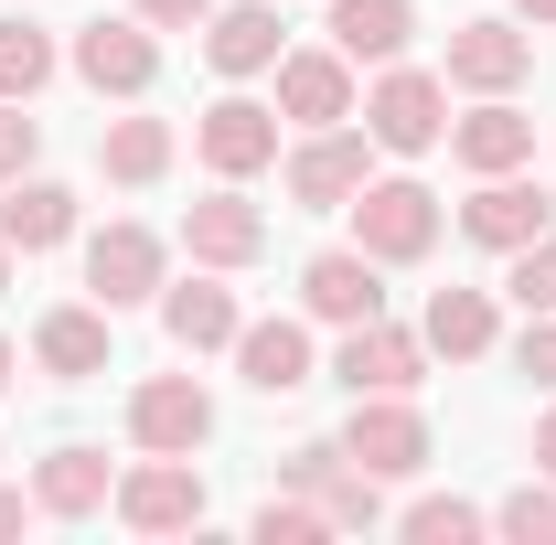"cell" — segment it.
<instances>
[{
	"label": "cell",
	"instance_id": "obj_40",
	"mask_svg": "<svg viewBox=\"0 0 556 545\" xmlns=\"http://www.w3.org/2000/svg\"><path fill=\"white\" fill-rule=\"evenodd\" d=\"M11 278H22V257H11V246H0V289H11Z\"/></svg>",
	"mask_w": 556,
	"mask_h": 545
},
{
	"label": "cell",
	"instance_id": "obj_3",
	"mask_svg": "<svg viewBox=\"0 0 556 545\" xmlns=\"http://www.w3.org/2000/svg\"><path fill=\"white\" fill-rule=\"evenodd\" d=\"M65 75L86 97H108V107H139V97L161 86V33H150L139 11H97V22H75Z\"/></svg>",
	"mask_w": 556,
	"mask_h": 545
},
{
	"label": "cell",
	"instance_id": "obj_21",
	"mask_svg": "<svg viewBox=\"0 0 556 545\" xmlns=\"http://www.w3.org/2000/svg\"><path fill=\"white\" fill-rule=\"evenodd\" d=\"M450 161L482 182V172H535V118H525V97H471V107H450Z\"/></svg>",
	"mask_w": 556,
	"mask_h": 545
},
{
	"label": "cell",
	"instance_id": "obj_18",
	"mask_svg": "<svg viewBox=\"0 0 556 545\" xmlns=\"http://www.w3.org/2000/svg\"><path fill=\"white\" fill-rule=\"evenodd\" d=\"M118 364V310H97V300H54L43 321H33V375H54V385H97Z\"/></svg>",
	"mask_w": 556,
	"mask_h": 545
},
{
	"label": "cell",
	"instance_id": "obj_13",
	"mask_svg": "<svg viewBox=\"0 0 556 545\" xmlns=\"http://www.w3.org/2000/svg\"><path fill=\"white\" fill-rule=\"evenodd\" d=\"M161 342L182 353V364H204V353H236V332H247V300H236V278L225 268H193V278H161Z\"/></svg>",
	"mask_w": 556,
	"mask_h": 545
},
{
	"label": "cell",
	"instance_id": "obj_12",
	"mask_svg": "<svg viewBox=\"0 0 556 545\" xmlns=\"http://www.w3.org/2000/svg\"><path fill=\"white\" fill-rule=\"evenodd\" d=\"M268 246H278V225H268V204H247V182H214L204 204H182V257L193 268L247 278V268H268Z\"/></svg>",
	"mask_w": 556,
	"mask_h": 545
},
{
	"label": "cell",
	"instance_id": "obj_23",
	"mask_svg": "<svg viewBox=\"0 0 556 545\" xmlns=\"http://www.w3.org/2000/svg\"><path fill=\"white\" fill-rule=\"evenodd\" d=\"M172 161H182V129H172V118H139V107H129V118L97 129V172H108L118 193H161Z\"/></svg>",
	"mask_w": 556,
	"mask_h": 545
},
{
	"label": "cell",
	"instance_id": "obj_34",
	"mask_svg": "<svg viewBox=\"0 0 556 545\" xmlns=\"http://www.w3.org/2000/svg\"><path fill=\"white\" fill-rule=\"evenodd\" d=\"M514 375H525L535 396H556V310H525V332H514Z\"/></svg>",
	"mask_w": 556,
	"mask_h": 545
},
{
	"label": "cell",
	"instance_id": "obj_2",
	"mask_svg": "<svg viewBox=\"0 0 556 545\" xmlns=\"http://www.w3.org/2000/svg\"><path fill=\"white\" fill-rule=\"evenodd\" d=\"M364 139L375 150H396V161H428V150H450V75L439 65H375L364 86Z\"/></svg>",
	"mask_w": 556,
	"mask_h": 545
},
{
	"label": "cell",
	"instance_id": "obj_15",
	"mask_svg": "<svg viewBox=\"0 0 556 545\" xmlns=\"http://www.w3.org/2000/svg\"><path fill=\"white\" fill-rule=\"evenodd\" d=\"M118 417H129V449H193V460L214 449V385L204 375H139Z\"/></svg>",
	"mask_w": 556,
	"mask_h": 545
},
{
	"label": "cell",
	"instance_id": "obj_33",
	"mask_svg": "<svg viewBox=\"0 0 556 545\" xmlns=\"http://www.w3.org/2000/svg\"><path fill=\"white\" fill-rule=\"evenodd\" d=\"M343 471V439H300V449H278V492H300V503H321Z\"/></svg>",
	"mask_w": 556,
	"mask_h": 545
},
{
	"label": "cell",
	"instance_id": "obj_11",
	"mask_svg": "<svg viewBox=\"0 0 556 545\" xmlns=\"http://www.w3.org/2000/svg\"><path fill=\"white\" fill-rule=\"evenodd\" d=\"M332 439H343V460H364L375 481H417L428 460H439V428H428L417 396H353V417L332 428Z\"/></svg>",
	"mask_w": 556,
	"mask_h": 545
},
{
	"label": "cell",
	"instance_id": "obj_31",
	"mask_svg": "<svg viewBox=\"0 0 556 545\" xmlns=\"http://www.w3.org/2000/svg\"><path fill=\"white\" fill-rule=\"evenodd\" d=\"M503 300H514V310H556V225L535 236V246L503 257Z\"/></svg>",
	"mask_w": 556,
	"mask_h": 545
},
{
	"label": "cell",
	"instance_id": "obj_32",
	"mask_svg": "<svg viewBox=\"0 0 556 545\" xmlns=\"http://www.w3.org/2000/svg\"><path fill=\"white\" fill-rule=\"evenodd\" d=\"M22 172H43V118H33V97H0V182H22Z\"/></svg>",
	"mask_w": 556,
	"mask_h": 545
},
{
	"label": "cell",
	"instance_id": "obj_27",
	"mask_svg": "<svg viewBox=\"0 0 556 545\" xmlns=\"http://www.w3.org/2000/svg\"><path fill=\"white\" fill-rule=\"evenodd\" d=\"M396 535H407V545H482V535H492V503H460V492H417L407 514H396Z\"/></svg>",
	"mask_w": 556,
	"mask_h": 545
},
{
	"label": "cell",
	"instance_id": "obj_7",
	"mask_svg": "<svg viewBox=\"0 0 556 545\" xmlns=\"http://www.w3.org/2000/svg\"><path fill=\"white\" fill-rule=\"evenodd\" d=\"M161 278H172V236H161V225L108 214V225L86 236V300H97V310H150Z\"/></svg>",
	"mask_w": 556,
	"mask_h": 545
},
{
	"label": "cell",
	"instance_id": "obj_17",
	"mask_svg": "<svg viewBox=\"0 0 556 545\" xmlns=\"http://www.w3.org/2000/svg\"><path fill=\"white\" fill-rule=\"evenodd\" d=\"M300 310H311V332H353V321L386 310V268L364 246H311L300 257Z\"/></svg>",
	"mask_w": 556,
	"mask_h": 545
},
{
	"label": "cell",
	"instance_id": "obj_1",
	"mask_svg": "<svg viewBox=\"0 0 556 545\" xmlns=\"http://www.w3.org/2000/svg\"><path fill=\"white\" fill-rule=\"evenodd\" d=\"M343 214H353V246H364L375 268H428L439 236H450V204H439L417 172H375Z\"/></svg>",
	"mask_w": 556,
	"mask_h": 545
},
{
	"label": "cell",
	"instance_id": "obj_41",
	"mask_svg": "<svg viewBox=\"0 0 556 545\" xmlns=\"http://www.w3.org/2000/svg\"><path fill=\"white\" fill-rule=\"evenodd\" d=\"M0 460H11V449H0Z\"/></svg>",
	"mask_w": 556,
	"mask_h": 545
},
{
	"label": "cell",
	"instance_id": "obj_25",
	"mask_svg": "<svg viewBox=\"0 0 556 545\" xmlns=\"http://www.w3.org/2000/svg\"><path fill=\"white\" fill-rule=\"evenodd\" d=\"M321 43H343L353 65H396L417 43V0H332L321 11Z\"/></svg>",
	"mask_w": 556,
	"mask_h": 545
},
{
	"label": "cell",
	"instance_id": "obj_35",
	"mask_svg": "<svg viewBox=\"0 0 556 545\" xmlns=\"http://www.w3.org/2000/svg\"><path fill=\"white\" fill-rule=\"evenodd\" d=\"M139 22H150V33H204V11L214 0H129Z\"/></svg>",
	"mask_w": 556,
	"mask_h": 545
},
{
	"label": "cell",
	"instance_id": "obj_22",
	"mask_svg": "<svg viewBox=\"0 0 556 545\" xmlns=\"http://www.w3.org/2000/svg\"><path fill=\"white\" fill-rule=\"evenodd\" d=\"M33 503H43V524H97V514L118 503L108 449H97V439H54V449L33 460Z\"/></svg>",
	"mask_w": 556,
	"mask_h": 545
},
{
	"label": "cell",
	"instance_id": "obj_24",
	"mask_svg": "<svg viewBox=\"0 0 556 545\" xmlns=\"http://www.w3.org/2000/svg\"><path fill=\"white\" fill-rule=\"evenodd\" d=\"M417 332H428V364H482L503 342V310H492V289H428Z\"/></svg>",
	"mask_w": 556,
	"mask_h": 545
},
{
	"label": "cell",
	"instance_id": "obj_5",
	"mask_svg": "<svg viewBox=\"0 0 556 545\" xmlns=\"http://www.w3.org/2000/svg\"><path fill=\"white\" fill-rule=\"evenodd\" d=\"M278 150H289V118H278L257 86H225L204 118H193V161H204L214 182H257V172H278Z\"/></svg>",
	"mask_w": 556,
	"mask_h": 545
},
{
	"label": "cell",
	"instance_id": "obj_8",
	"mask_svg": "<svg viewBox=\"0 0 556 545\" xmlns=\"http://www.w3.org/2000/svg\"><path fill=\"white\" fill-rule=\"evenodd\" d=\"M268 107L289 118V129H343V118H364V65H353L343 43H289L268 65Z\"/></svg>",
	"mask_w": 556,
	"mask_h": 545
},
{
	"label": "cell",
	"instance_id": "obj_28",
	"mask_svg": "<svg viewBox=\"0 0 556 545\" xmlns=\"http://www.w3.org/2000/svg\"><path fill=\"white\" fill-rule=\"evenodd\" d=\"M492 535H503V545H556V481L546 471L514 481V492L492 503Z\"/></svg>",
	"mask_w": 556,
	"mask_h": 545
},
{
	"label": "cell",
	"instance_id": "obj_36",
	"mask_svg": "<svg viewBox=\"0 0 556 545\" xmlns=\"http://www.w3.org/2000/svg\"><path fill=\"white\" fill-rule=\"evenodd\" d=\"M22 524H43V503H33V481H0V535H22Z\"/></svg>",
	"mask_w": 556,
	"mask_h": 545
},
{
	"label": "cell",
	"instance_id": "obj_14",
	"mask_svg": "<svg viewBox=\"0 0 556 545\" xmlns=\"http://www.w3.org/2000/svg\"><path fill=\"white\" fill-rule=\"evenodd\" d=\"M450 225H460L482 257H514V246H535V236L556 225V193L535 182V172H482V182H471V204L450 214Z\"/></svg>",
	"mask_w": 556,
	"mask_h": 545
},
{
	"label": "cell",
	"instance_id": "obj_39",
	"mask_svg": "<svg viewBox=\"0 0 556 545\" xmlns=\"http://www.w3.org/2000/svg\"><path fill=\"white\" fill-rule=\"evenodd\" d=\"M11 385H22V342L0 332V396H11Z\"/></svg>",
	"mask_w": 556,
	"mask_h": 545
},
{
	"label": "cell",
	"instance_id": "obj_19",
	"mask_svg": "<svg viewBox=\"0 0 556 545\" xmlns=\"http://www.w3.org/2000/svg\"><path fill=\"white\" fill-rule=\"evenodd\" d=\"M193 43H204V65L225 75V86H257V75L289 54V22H278V0H214Z\"/></svg>",
	"mask_w": 556,
	"mask_h": 545
},
{
	"label": "cell",
	"instance_id": "obj_16",
	"mask_svg": "<svg viewBox=\"0 0 556 545\" xmlns=\"http://www.w3.org/2000/svg\"><path fill=\"white\" fill-rule=\"evenodd\" d=\"M236 385L247 396H300L321 385V342H311V310H268L236 332Z\"/></svg>",
	"mask_w": 556,
	"mask_h": 545
},
{
	"label": "cell",
	"instance_id": "obj_9",
	"mask_svg": "<svg viewBox=\"0 0 556 545\" xmlns=\"http://www.w3.org/2000/svg\"><path fill=\"white\" fill-rule=\"evenodd\" d=\"M364 182H375V139L353 129V118L343 129H300L289 150H278V193H289L300 214H343Z\"/></svg>",
	"mask_w": 556,
	"mask_h": 545
},
{
	"label": "cell",
	"instance_id": "obj_30",
	"mask_svg": "<svg viewBox=\"0 0 556 545\" xmlns=\"http://www.w3.org/2000/svg\"><path fill=\"white\" fill-rule=\"evenodd\" d=\"M321 535H332V514L300 503V492H268V503L247 514V545H321Z\"/></svg>",
	"mask_w": 556,
	"mask_h": 545
},
{
	"label": "cell",
	"instance_id": "obj_4",
	"mask_svg": "<svg viewBox=\"0 0 556 545\" xmlns=\"http://www.w3.org/2000/svg\"><path fill=\"white\" fill-rule=\"evenodd\" d=\"M129 535H193L214 514V481H204V460L193 449H139L129 471H118V503H108Z\"/></svg>",
	"mask_w": 556,
	"mask_h": 545
},
{
	"label": "cell",
	"instance_id": "obj_37",
	"mask_svg": "<svg viewBox=\"0 0 556 545\" xmlns=\"http://www.w3.org/2000/svg\"><path fill=\"white\" fill-rule=\"evenodd\" d=\"M535 471L556 481V396H546V417H535Z\"/></svg>",
	"mask_w": 556,
	"mask_h": 545
},
{
	"label": "cell",
	"instance_id": "obj_10",
	"mask_svg": "<svg viewBox=\"0 0 556 545\" xmlns=\"http://www.w3.org/2000/svg\"><path fill=\"white\" fill-rule=\"evenodd\" d=\"M343 396H417L428 385V332L417 321H353V332H332V364H321Z\"/></svg>",
	"mask_w": 556,
	"mask_h": 545
},
{
	"label": "cell",
	"instance_id": "obj_29",
	"mask_svg": "<svg viewBox=\"0 0 556 545\" xmlns=\"http://www.w3.org/2000/svg\"><path fill=\"white\" fill-rule=\"evenodd\" d=\"M321 514H332V535H375V524H386V481L364 471V460H343L332 492H321Z\"/></svg>",
	"mask_w": 556,
	"mask_h": 545
},
{
	"label": "cell",
	"instance_id": "obj_38",
	"mask_svg": "<svg viewBox=\"0 0 556 545\" xmlns=\"http://www.w3.org/2000/svg\"><path fill=\"white\" fill-rule=\"evenodd\" d=\"M503 11H514L525 33H556V0H503Z\"/></svg>",
	"mask_w": 556,
	"mask_h": 545
},
{
	"label": "cell",
	"instance_id": "obj_20",
	"mask_svg": "<svg viewBox=\"0 0 556 545\" xmlns=\"http://www.w3.org/2000/svg\"><path fill=\"white\" fill-rule=\"evenodd\" d=\"M86 236V204H75V182L54 172H22V182H0V246L11 257H54Z\"/></svg>",
	"mask_w": 556,
	"mask_h": 545
},
{
	"label": "cell",
	"instance_id": "obj_26",
	"mask_svg": "<svg viewBox=\"0 0 556 545\" xmlns=\"http://www.w3.org/2000/svg\"><path fill=\"white\" fill-rule=\"evenodd\" d=\"M54 75H65L54 22H33V11H0V97H43Z\"/></svg>",
	"mask_w": 556,
	"mask_h": 545
},
{
	"label": "cell",
	"instance_id": "obj_6",
	"mask_svg": "<svg viewBox=\"0 0 556 545\" xmlns=\"http://www.w3.org/2000/svg\"><path fill=\"white\" fill-rule=\"evenodd\" d=\"M450 97H525L535 86V33L514 22V11H471V22H450Z\"/></svg>",
	"mask_w": 556,
	"mask_h": 545
}]
</instances>
